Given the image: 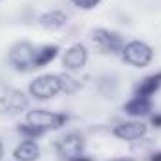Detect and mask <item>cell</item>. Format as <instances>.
Listing matches in <instances>:
<instances>
[{
    "mask_svg": "<svg viewBox=\"0 0 161 161\" xmlns=\"http://www.w3.org/2000/svg\"><path fill=\"white\" fill-rule=\"evenodd\" d=\"M34 58H36V47L32 43H28V41L15 43L9 49V54H8L9 64L17 71H30V69H34L36 68Z\"/></svg>",
    "mask_w": 161,
    "mask_h": 161,
    "instance_id": "6da1fadb",
    "label": "cell"
},
{
    "mask_svg": "<svg viewBox=\"0 0 161 161\" xmlns=\"http://www.w3.org/2000/svg\"><path fill=\"white\" fill-rule=\"evenodd\" d=\"M122 56L127 64L135 68H144L152 60V49L144 41H129L122 49Z\"/></svg>",
    "mask_w": 161,
    "mask_h": 161,
    "instance_id": "7a4b0ae2",
    "label": "cell"
},
{
    "mask_svg": "<svg viewBox=\"0 0 161 161\" xmlns=\"http://www.w3.org/2000/svg\"><path fill=\"white\" fill-rule=\"evenodd\" d=\"M66 120H68L66 114L49 113V111H43V109L30 111V113L26 114V124L40 127L41 131H47V129H58V127H62V125L66 124Z\"/></svg>",
    "mask_w": 161,
    "mask_h": 161,
    "instance_id": "3957f363",
    "label": "cell"
},
{
    "mask_svg": "<svg viewBox=\"0 0 161 161\" xmlns=\"http://www.w3.org/2000/svg\"><path fill=\"white\" fill-rule=\"evenodd\" d=\"M30 94L38 99H49L54 97L60 92V79L58 75H40L38 79H34L28 86Z\"/></svg>",
    "mask_w": 161,
    "mask_h": 161,
    "instance_id": "277c9868",
    "label": "cell"
},
{
    "mask_svg": "<svg viewBox=\"0 0 161 161\" xmlns=\"http://www.w3.org/2000/svg\"><path fill=\"white\" fill-rule=\"evenodd\" d=\"M0 107H2L4 113L17 114V113H23V111L28 107V97L25 96L23 90L9 88V90H6V92L0 96Z\"/></svg>",
    "mask_w": 161,
    "mask_h": 161,
    "instance_id": "5b68a950",
    "label": "cell"
},
{
    "mask_svg": "<svg viewBox=\"0 0 161 161\" xmlns=\"http://www.w3.org/2000/svg\"><path fill=\"white\" fill-rule=\"evenodd\" d=\"M92 41L96 43V47H99L103 53H118L124 49V40L116 32L107 30V28H97L92 34Z\"/></svg>",
    "mask_w": 161,
    "mask_h": 161,
    "instance_id": "8992f818",
    "label": "cell"
},
{
    "mask_svg": "<svg viewBox=\"0 0 161 161\" xmlns=\"http://www.w3.org/2000/svg\"><path fill=\"white\" fill-rule=\"evenodd\" d=\"M82 148H84V141H82V137L79 133H68V135H64L56 141V152L64 159L80 156Z\"/></svg>",
    "mask_w": 161,
    "mask_h": 161,
    "instance_id": "52a82bcc",
    "label": "cell"
},
{
    "mask_svg": "<svg viewBox=\"0 0 161 161\" xmlns=\"http://www.w3.org/2000/svg\"><path fill=\"white\" fill-rule=\"evenodd\" d=\"M86 58H88L86 47L80 45V43H75V45H71V47L66 51V54H64V58H62V64H64L66 69L75 71V69H80V68L86 64Z\"/></svg>",
    "mask_w": 161,
    "mask_h": 161,
    "instance_id": "ba28073f",
    "label": "cell"
},
{
    "mask_svg": "<svg viewBox=\"0 0 161 161\" xmlns=\"http://www.w3.org/2000/svg\"><path fill=\"white\" fill-rule=\"evenodd\" d=\"M146 133V125L142 122H124L114 127V135L122 141H135Z\"/></svg>",
    "mask_w": 161,
    "mask_h": 161,
    "instance_id": "9c48e42d",
    "label": "cell"
},
{
    "mask_svg": "<svg viewBox=\"0 0 161 161\" xmlns=\"http://www.w3.org/2000/svg\"><path fill=\"white\" fill-rule=\"evenodd\" d=\"M13 158L17 161H36L40 158V146H38L34 141L26 139L25 142H21V144L15 148Z\"/></svg>",
    "mask_w": 161,
    "mask_h": 161,
    "instance_id": "30bf717a",
    "label": "cell"
},
{
    "mask_svg": "<svg viewBox=\"0 0 161 161\" xmlns=\"http://www.w3.org/2000/svg\"><path fill=\"white\" fill-rule=\"evenodd\" d=\"M40 25L47 30H58L68 25V15L62 11H47L40 17Z\"/></svg>",
    "mask_w": 161,
    "mask_h": 161,
    "instance_id": "8fae6325",
    "label": "cell"
},
{
    "mask_svg": "<svg viewBox=\"0 0 161 161\" xmlns=\"http://www.w3.org/2000/svg\"><path fill=\"white\" fill-rule=\"evenodd\" d=\"M161 86V73H154V75H148L141 80V84L135 88V96L137 97H150L158 88Z\"/></svg>",
    "mask_w": 161,
    "mask_h": 161,
    "instance_id": "7c38bea8",
    "label": "cell"
},
{
    "mask_svg": "<svg viewBox=\"0 0 161 161\" xmlns=\"http://www.w3.org/2000/svg\"><path fill=\"white\" fill-rule=\"evenodd\" d=\"M124 111L131 116H146L152 111V103L146 97H135V99H131L129 103L124 105Z\"/></svg>",
    "mask_w": 161,
    "mask_h": 161,
    "instance_id": "4fadbf2b",
    "label": "cell"
},
{
    "mask_svg": "<svg viewBox=\"0 0 161 161\" xmlns=\"http://www.w3.org/2000/svg\"><path fill=\"white\" fill-rule=\"evenodd\" d=\"M56 54H58V45H43L40 49H36V58H34L36 68L47 66L49 62L56 58Z\"/></svg>",
    "mask_w": 161,
    "mask_h": 161,
    "instance_id": "5bb4252c",
    "label": "cell"
},
{
    "mask_svg": "<svg viewBox=\"0 0 161 161\" xmlns=\"http://www.w3.org/2000/svg\"><path fill=\"white\" fill-rule=\"evenodd\" d=\"M58 79H60V92H66V94H73V92H77L79 90V80L73 79L71 75H68V73H62V75H58Z\"/></svg>",
    "mask_w": 161,
    "mask_h": 161,
    "instance_id": "9a60e30c",
    "label": "cell"
},
{
    "mask_svg": "<svg viewBox=\"0 0 161 161\" xmlns=\"http://www.w3.org/2000/svg\"><path fill=\"white\" fill-rule=\"evenodd\" d=\"M19 133H21V135H25V137H28V139L32 141V139H36V137H40L41 133H45V131H41L40 127H36V125H30V124H25V125H19Z\"/></svg>",
    "mask_w": 161,
    "mask_h": 161,
    "instance_id": "2e32d148",
    "label": "cell"
},
{
    "mask_svg": "<svg viewBox=\"0 0 161 161\" xmlns=\"http://www.w3.org/2000/svg\"><path fill=\"white\" fill-rule=\"evenodd\" d=\"M77 8H82V9H92V8H96L101 0H71Z\"/></svg>",
    "mask_w": 161,
    "mask_h": 161,
    "instance_id": "e0dca14e",
    "label": "cell"
},
{
    "mask_svg": "<svg viewBox=\"0 0 161 161\" xmlns=\"http://www.w3.org/2000/svg\"><path fill=\"white\" fill-rule=\"evenodd\" d=\"M152 124H154L156 127H161V114H156V116H152Z\"/></svg>",
    "mask_w": 161,
    "mask_h": 161,
    "instance_id": "ac0fdd59",
    "label": "cell"
},
{
    "mask_svg": "<svg viewBox=\"0 0 161 161\" xmlns=\"http://www.w3.org/2000/svg\"><path fill=\"white\" fill-rule=\"evenodd\" d=\"M68 161H92L90 158H84V156H75V158H69Z\"/></svg>",
    "mask_w": 161,
    "mask_h": 161,
    "instance_id": "d6986e66",
    "label": "cell"
},
{
    "mask_svg": "<svg viewBox=\"0 0 161 161\" xmlns=\"http://www.w3.org/2000/svg\"><path fill=\"white\" fill-rule=\"evenodd\" d=\"M150 161H161V152H156V154H152Z\"/></svg>",
    "mask_w": 161,
    "mask_h": 161,
    "instance_id": "ffe728a7",
    "label": "cell"
},
{
    "mask_svg": "<svg viewBox=\"0 0 161 161\" xmlns=\"http://www.w3.org/2000/svg\"><path fill=\"white\" fill-rule=\"evenodd\" d=\"M111 161H135V159H129V158H118V159H111Z\"/></svg>",
    "mask_w": 161,
    "mask_h": 161,
    "instance_id": "44dd1931",
    "label": "cell"
},
{
    "mask_svg": "<svg viewBox=\"0 0 161 161\" xmlns=\"http://www.w3.org/2000/svg\"><path fill=\"white\" fill-rule=\"evenodd\" d=\"M2 156H4V148H2V142H0V161H2Z\"/></svg>",
    "mask_w": 161,
    "mask_h": 161,
    "instance_id": "7402d4cb",
    "label": "cell"
}]
</instances>
